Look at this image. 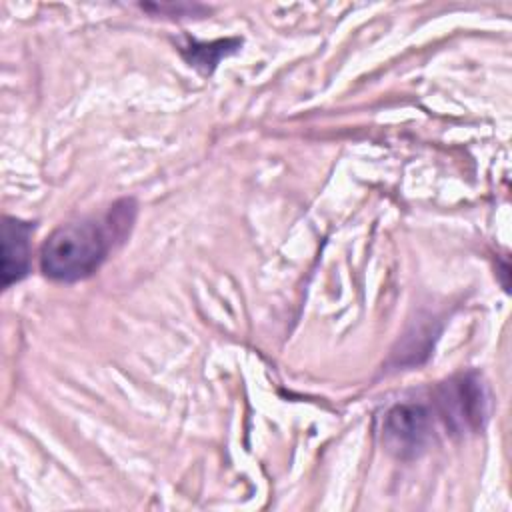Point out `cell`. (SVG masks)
I'll return each mask as SVG.
<instances>
[{
  "mask_svg": "<svg viewBox=\"0 0 512 512\" xmlns=\"http://www.w3.org/2000/svg\"><path fill=\"white\" fill-rule=\"evenodd\" d=\"M432 438V418L426 406L404 402L392 406L384 416L382 440L396 458L412 460L420 456Z\"/></svg>",
  "mask_w": 512,
  "mask_h": 512,
  "instance_id": "cell-3",
  "label": "cell"
},
{
  "mask_svg": "<svg viewBox=\"0 0 512 512\" xmlns=\"http://www.w3.org/2000/svg\"><path fill=\"white\" fill-rule=\"evenodd\" d=\"M436 408L452 434L478 432L488 418V392L476 372L448 378L436 388Z\"/></svg>",
  "mask_w": 512,
  "mask_h": 512,
  "instance_id": "cell-2",
  "label": "cell"
},
{
  "mask_svg": "<svg viewBox=\"0 0 512 512\" xmlns=\"http://www.w3.org/2000/svg\"><path fill=\"white\" fill-rule=\"evenodd\" d=\"M238 46H240V40H218L212 44L192 42L188 48L182 50V54L192 66L200 68L202 72H212L214 66L218 64V60L222 56L234 52Z\"/></svg>",
  "mask_w": 512,
  "mask_h": 512,
  "instance_id": "cell-5",
  "label": "cell"
},
{
  "mask_svg": "<svg viewBox=\"0 0 512 512\" xmlns=\"http://www.w3.org/2000/svg\"><path fill=\"white\" fill-rule=\"evenodd\" d=\"M134 200L116 202L102 218H82L58 226L42 244L40 268L58 282H76L94 274L114 242H120L134 222Z\"/></svg>",
  "mask_w": 512,
  "mask_h": 512,
  "instance_id": "cell-1",
  "label": "cell"
},
{
  "mask_svg": "<svg viewBox=\"0 0 512 512\" xmlns=\"http://www.w3.org/2000/svg\"><path fill=\"white\" fill-rule=\"evenodd\" d=\"M34 224L14 216L2 218V286L22 280L30 270V236Z\"/></svg>",
  "mask_w": 512,
  "mask_h": 512,
  "instance_id": "cell-4",
  "label": "cell"
}]
</instances>
